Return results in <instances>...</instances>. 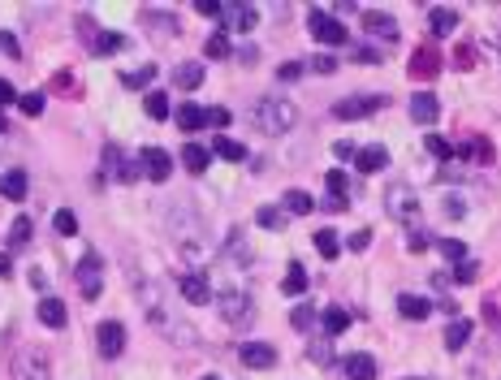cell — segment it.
<instances>
[{
    "instance_id": "46",
    "label": "cell",
    "mask_w": 501,
    "mask_h": 380,
    "mask_svg": "<svg viewBox=\"0 0 501 380\" xmlns=\"http://www.w3.org/2000/svg\"><path fill=\"white\" fill-rule=\"evenodd\" d=\"M143 22H147V26H156V31H164V35H173V31H178V22H169V13H160V9L143 13Z\"/></svg>"
},
{
    "instance_id": "51",
    "label": "cell",
    "mask_w": 501,
    "mask_h": 380,
    "mask_svg": "<svg viewBox=\"0 0 501 380\" xmlns=\"http://www.w3.org/2000/svg\"><path fill=\"white\" fill-rule=\"evenodd\" d=\"M406 246H411V251H428V246H432V238H428V234H419V229H411V242H406Z\"/></svg>"
},
{
    "instance_id": "55",
    "label": "cell",
    "mask_w": 501,
    "mask_h": 380,
    "mask_svg": "<svg viewBox=\"0 0 501 380\" xmlns=\"http://www.w3.org/2000/svg\"><path fill=\"white\" fill-rule=\"evenodd\" d=\"M199 13H220V0H195Z\"/></svg>"
},
{
    "instance_id": "17",
    "label": "cell",
    "mask_w": 501,
    "mask_h": 380,
    "mask_svg": "<svg viewBox=\"0 0 501 380\" xmlns=\"http://www.w3.org/2000/svg\"><path fill=\"white\" fill-rule=\"evenodd\" d=\"M242 363L264 371V367H272V363H276V350H272L268 342H247V346H242Z\"/></svg>"
},
{
    "instance_id": "10",
    "label": "cell",
    "mask_w": 501,
    "mask_h": 380,
    "mask_svg": "<svg viewBox=\"0 0 501 380\" xmlns=\"http://www.w3.org/2000/svg\"><path fill=\"white\" fill-rule=\"evenodd\" d=\"M14 380H52V367L39 350H22L14 363Z\"/></svg>"
},
{
    "instance_id": "16",
    "label": "cell",
    "mask_w": 501,
    "mask_h": 380,
    "mask_svg": "<svg viewBox=\"0 0 501 380\" xmlns=\"http://www.w3.org/2000/svg\"><path fill=\"white\" fill-rule=\"evenodd\" d=\"M363 26H367L376 39H384V43L398 39V22L389 18V13H380V9H367V13H363Z\"/></svg>"
},
{
    "instance_id": "35",
    "label": "cell",
    "mask_w": 501,
    "mask_h": 380,
    "mask_svg": "<svg viewBox=\"0 0 501 380\" xmlns=\"http://www.w3.org/2000/svg\"><path fill=\"white\" fill-rule=\"evenodd\" d=\"M31 234H35V229H31V216H18V221L9 225V251L26 246V242H31Z\"/></svg>"
},
{
    "instance_id": "54",
    "label": "cell",
    "mask_w": 501,
    "mask_h": 380,
    "mask_svg": "<svg viewBox=\"0 0 501 380\" xmlns=\"http://www.w3.org/2000/svg\"><path fill=\"white\" fill-rule=\"evenodd\" d=\"M454 277H458V281H471V277H475V264H454Z\"/></svg>"
},
{
    "instance_id": "41",
    "label": "cell",
    "mask_w": 501,
    "mask_h": 380,
    "mask_svg": "<svg viewBox=\"0 0 501 380\" xmlns=\"http://www.w3.org/2000/svg\"><path fill=\"white\" fill-rule=\"evenodd\" d=\"M436 246H441V255H445V259H454V264H458V259H467V242H463V238H441Z\"/></svg>"
},
{
    "instance_id": "25",
    "label": "cell",
    "mask_w": 501,
    "mask_h": 380,
    "mask_svg": "<svg viewBox=\"0 0 501 380\" xmlns=\"http://www.w3.org/2000/svg\"><path fill=\"white\" fill-rule=\"evenodd\" d=\"M320 324H324V337H338V333L350 329V311H346V307H328V311L320 315Z\"/></svg>"
},
{
    "instance_id": "56",
    "label": "cell",
    "mask_w": 501,
    "mask_h": 380,
    "mask_svg": "<svg viewBox=\"0 0 501 380\" xmlns=\"http://www.w3.org/2000/svg\"><path fill=\"white\" fill-rule=\"evenodd\" d=\"M57 87H61V95H74V78L70 74H57Z\"/></svg>"
},
{
    "instance_id": "52",
    "label": "cell",
    "mask_w": 501,
    "mask_h": 380,
    "mask_svg": "<svg viewBox=\"0 0 501 380\" xmlns=\"http://www.w3.org/2000/svg\"><path fill=\"white\" fill-rule=\"evenodd\" d=\"M367 242H372V234H367V229H359V234H350V242H346V246H350V251H363Z\"/></svg>"
},
{
    "instance_id": "45",
    "label": "cell",
    "mask_w": 501,
    "mask_h": 380,
    "mask_svg": "<svg viewBox=\"0 0 501 380\" xmlns=\"http://www.w3.org/2000/svg\"><path fill=\"white\" fill-rule=\"evenodd\" d=\"M203 117H208V126H212V130H225V126H230V108L212 104V108H203Z\"/></svg>"
},
{
    "instance_id": "15",
    "label": "cell",
    "mask_w": 501,
    "mask_h": 380,
    "mask_svg": "<svg viewBox=\"0 0 501 380\" xmlns=\"http://www.w3.org/2000/svg\"><path fill=\"white\" fill-rule=\"evenodd\" d=\"M39 320L48 324V329H65V324H70V311H65V303H61L57 294H43V298H39Z\"/></svg>"
},
{
    "instance_id": "30",
    "label": "cell",
    "mask_w": 501,
    "mask_h": 380,
    "mask_svg": "<svg viewBox=\"0 0 501 380\" xmlns=\"http://www.w3.org/2000/svg\"><path fill=\"white\" fill-rule=\"evenodd\" d=\"M286 212H294V216H311V212H316V199H311L307 190H286Z\"/></svg>"
},
{
    "instance_id": "43",
    "label": "cell",
    "mask_w": 501,
    "mask_h": 380,
    "mask_svg": "<svg viewBox=\"0 0 501 380\" xmlns=\"http://www.w3.org/2000/svg\"><path fill=\"white\" fill-rule=\"evenodd\" d=\"M18 108L26 117H39L43 113V91H31V95H18Z\"/></svg>"
},
{
    "instance_id": "26",
    "label": "cell",
    "mask_w": 501,
    "mask_h": 380,
    "mask_svg": "<svg viewBox=\"0 0 501 380\" xmlns=\"http://www.w3.org/2000/svg\"><path fill=\"white\" fill-rule=\"evenodd\" d=\"M428 26H432V35H454L458 13H454V9H445V5H436V9L428 13Z\"/></svg>"
},
{
    "instance_id": "5",
    "label": "cell",
    "mask_w": 501,
    "mask_h": 380,
    "mask_svg": "<svg viewBox=\"0 0 501 380\" xmlns=\"http://www.w3.org/2000/svg\"><path fill=\"white\" fill-rule=\"evenodd\" d=\"M74 277H78V290H82V298H87V303H95V298L104 294V264H99V255H95V251H87V255L78 259Z\"/></svg>"
},
{
    "instance_id": "33",
    "label": "cell",
    "mask_w": 501,
    "mask_h": 380,
    "mask_svg": "<svg viewBox=\"0 0 501 380\" xmlns=\"http://www.w3.org/2000/svg\"><path fill=\"white\" fill-rule=\"evenodd\" d=\"M255 221H259L264 229H272V234H276V229H286V207H272V203H268V207H259V212H255Z\"/></svg>"
},
{
    "instance_id": "40",
    "label": "cell",
    "mask_w": 501,
    "mask_h": 380,
    "mask_svg": "<svg viewBox=\"0 0 501 380\" xmlns=\"http://www.w3.org/2000/svg\"><path fill=\"white\" fill-rule=\"evenodd\" d=\"M424 147H428L436 160H454V143H450V139H441V134H428V139H424Z\"/></svg>"
},
{
    "instance_id": "48",
    "label": "cell",
    "mask_w": 501,
    "mask_h": 380,
    "mask_svg": "<svg viewBox=\"0 0 501 380\" xmlns=\"http://www.w3.org/2000/svg\"><path fill=\"white\" fill-rule=\"evenodd\" d=\"M307 354H311V363H316V367H328V359H333V350H328V342H316V346H311Z\"/></svg>"
},
{
    "instance_id": "49",
    "label": "cell",
    "mask_w": 501,
    "mask_h": 380,
    "mask_svg": "<svg viewBox=\"0 0 501 380\" xmlns=\"http://www.w3.org/2000/svg\"><path fill=\"white\" fill-rule=\"evenodd\" d=\"M298 74H303V65H298V61H286L281 70H276V78H281V82H294Z\"/></svg>"
},
{
    "instance_id": "27",
    "label": "cell",
    "mask_w": 501,
    "mask_h": 380,
    "mask_svg": "<svg viewBox=\"0 0 501 380\" xmlns=\"http://www.w3.org/2000/svg\"><path fill=\"white\" fill-rule=\"evenodd\" d=\"M212 156H220V160H230V165H238V160H247V147L234 143V139H216V143H212Z\"/></svg>"
},
{
    "instance_id": "57",
    "label": "cell",
    "mask_w": 501,
    "mask_h": 380,
    "mask_svg": "<svg viewBox=\"0 0 501 380\" xmlns=\"http://www.w3.org/2000/svg\"><path fill=\"white\" fill-rule=\"evenodd\" d=\"M238 61H242V65H255V61H259V52H255V48H242V52H238Z\"/></svg>"
},
{
    "instance_id": "20",
    "label": "cell",
    "mask_w": 501,
    "mask_h": 380,
    "mask_svg": "<svg viewBox=\"0 0 501 380\" xmlns=\"http://www.w3.org/2000/svg\"><path fill=\"white\" fill-rule=\"evenodd\" d=\"M384 165H389V151H384V147H376V143H372V147H363V151L355 156V169H359V173H380Z\"/></svg>"
},
{
    "instance_id": "8",
    "label": "cell",
    "mask_w": 501,
    "mask_h": 380,
    "mask_svg": "<svg viewBox=\"0 0 501 380\" xmlns=\"http://www.w3.org/2000/svg\"><path fill=\"white\" fill-rule=\"evenodd\" d=\"M216 18L225 22V31H251V26L259 22L255 5H242V0H220V13H216Z\"/></svg>"
},
{
    "instance_id": "58",
    "label": "cell",
    "mask_w": 501,
    "mask_h": 380,
    "mask_svg": "<svg viewBox=\"0 0 501 380\" xmlns=\"http://www.w3.org/2000/svg\"><path fill=\"white\" fill-rule=\"evenodd\" d=\"M14 273V259H9V251H0V277H9Z\"/></svg>"
},
{
    "instance_id": "3",
    "label": "cell",
    "mask_w": 501,
    "mask_h": 380,
    "mask_svg": "<svg viewBox=\"0 0 501 380\" xmlns=\"http://www.w3.org/2000/svg\"><path fill=\"white\" fill-rule=\"evenodd\" d=\"M384 207H389V216H394L398 225H419L424 221V203H419V195L411 190V186H389V195H384Z\"/></svg>"
},
{
    "instance_id": "42",
    "label": "cell",
    "mask_w": 501,
    "mask_h": 380,
    "mask_svg": "<svg viewBox=\"0 0 501 380\" xmlns=\"http://www.w3.org/2000/svg\"><path fill=\"white\" fill-rule=\"evenodd\" d=\"M52 225H57V234H65V238H70V234H78V216H74L70 207H61L57 216H52Z\"/></svg>"
},
{
    "instance_id": "11",
    "label": "cell",
    "mask_w": 501,
    "mask_h": 380,
    "mask_svg": "<svg viewBox=\"0 0 501 380\" xmlns=\"http://www.w3.org/2000/svg\"><path fill=\"white\" fill-rule=\"evenodd\" d=\"M139 165H143V173H147L151 182H169V173H173V156L164 151V147H147V151L139 156Z\"/></svg>"
},
{
    "instance_id": "38",
    "label": "cell",
    "mask_w": 501,
    "mask_h": 380,
    "mask_svg": "<svg viewBox=\"0 0 501 380\" xmlns=\"http://www.w3.org/2000/svg\"><path fill=\"white\" fill-rule=\"evenodd\" d=\"M286 294H307V273H303V264H290V268H286Z\"/></svg>"
},
{
    "instance_id": "39",
    "label": "cell",
    "mask_w": 501,
    "mask_h": 380,
    "mask_svg": "<svg viewBox=\"0 0 501 380\" xmlns=\"http://www.w3.org/2000/svg\"><path fill=\"white\" fill-rule=\"evenodd\" d=\"M151 78H156V65H151V61H147L143 70H126V74H122L126 87H151Z\"/></svg>"
},
{
    "instance_id": "63",
    "label": "cell",
    "mask_w": 501,
    "mask_h": 380,
    "mask_svg": "<svg viewBox=\"0 0 501 380\" xmlns=\"http://www.w3.org/2000/svg\"><path fill=\"white\" fill-rule=\"evenodd\" d=\"M203 380H216V376H203Z\"/></svg>"
},
{
    "instance_id": "62",
    "label": "cell",
    "mask_w": 501,
    "mask_h": 380,
    "mask_svg": "<svg viewBox=\"0 0 501 380\" xmlns=\"http://www.w3.org/2000/svg\"><path fill=\"white\" fill-rule=\"evenodd\" d=\"M0 130H5V117H0Z\"/></svg>"
},
{
    "instance_id": "18",
    "label": "cell",
    "mask_w": 501,
    "mask_h": 380,
    "mask_svg": "<svg viewBox=\"0 0 501 380\" xmlns=\"http://www.w3.org/2000/svg\"><path fill=\"white\" fill-rule=\"evenodd\" d=\"M342 363H346V367H342L346 380H376V359H372V354H346Z\"/></svg>"
},
{
    "instance_id": "1",
    "label": "cell",
    "mask_w": 501,
    "mask_h": 380,
    "mask_svg": "<svg viewBox=\"0 0 501 380\" xmlns=\"http://www.w3.org/2000/svg\"><path fill=\"white\" fill-rule=\"evenodd\" d=\"M139 307H143V315H147V329H156L169 346H195V342H199L195 324L182 320L178 294H169L160 281H143V286H139Z\"/></svg>"
},
{
    "instance_id": "60",
    "label": "cell",
    "mask_w": 501,
    "mask_h": 380,
    "mask_svg": "<svg viewBox=\"0 0 501 380\" xmlns=\"http://www.w3.org/2000/svg\"><path fill=\"white\" fill-rule=\"evenodd\" d=\"M311 70H320V74H328V70H333V57H316V61H311Z\"/></svg>"
},
{
    "instance_id": "44",
    "label": "cell",
    "mask_w": 501,
    "mask_h": 380,
    "mask_svg": "<svg viewBox=\"0 0 501 380\" xmlns=\"http://www.w3.org/2000/svg\"><path fill=\"white\" fill-rule=\"evenodd\" d=\"M324 186H328V190H333V199H346V186H350V178H346V173H342V169H333V173H328V178H324Z\"/></svg>"
},
{
    "instance_id": "36",
    "label": "cell",
    "mask_w": 501,
    "mask_h": 380,
    "mask_svg": "<svg viewBox=\"0 0 501 380\" xmlns=\"http://www.w3.org/2000/svg\"><path fill=\"white\" fill-rule=\"evenodd\" d=\"M290 324H294V329H311V324H320V311H316L311 303H298V307L290 311Z\"/></svg>"
},
{
    "instance_id": "4",
    "label": "cell",
    "mask_w": 501,
    "mask_h": 380,
    "mask_svg": "<svg viewBox=\"0 0 501 380\" xmlns=\"http://www.w3.org/2000/svg\"><path fill=\"white\" fill-rule=\"evenodd\" d=\"M384 104H389V95H346V99L333 104V117L338 121H363V117L380 113Z\"/></svg>"
},
{
    "instance_id": "21",
    "label": "cell",
    "mask_w": 501,
    "mask_h": 380,
    "mask_svg": "<svg viewBox=\"0 0 501 380\" xmlns=\"http://www.w3.org/2000/svg\"><path fill=\"white\" fill-rule=\"evenodd\" d=\"M398 311L406 320H428L432 315V298H424V294H398Z\"/></svg>"
},
{
    "instance_id": "50",
    "label": "cell",
    "mask_w": 501,
    "mask_h": 380,
    "mask_svg": "<svg viewBox=\"0 0 501 380\" xmlns=\"http://www.w3.org/2000/svg\"><path fill=\"white\" fill-rule=\"evenodd\" d=\"M0 52H9V57H22V52H18V39H14L9 31H0Z\"/></svg>"
},
{
    "instance_id": "14",
    "label": "cell",
    "mask_w": 501,
    "mask_h": 380,
    "mask_svg": "<svg viewBox=\"0 0 501 380\" xmlns=\"http://www.w3.org/2000/svg\"><path fill=\"white\" fill-rule=\"evenodd\" d=\"M436 113H441V104H436V95H432V91H415V95H411V121L432 126V121H436Z\"/></svg>"
},
{
    "instance_id": "61",
    "label": "cell",
    "mask_w": 501,
    "mask_h": 380,
    "mask_svg": "<svg viewBox=\"0 0 501 380\" xmlns=\"http://www.w3.org/2000/svg\"><path fill=\"white\" fill-rule=\"evenodd\" d=\"M445 212H450V216H463L467 207H463V199H450V203H445Z\"/></svg>"
},
{
    "instance_id": "7",
    "label": "cell",
    "mask_w": 501,
    "mask_h": 380,
    "mask_svg": "<svg viewBox=\"0 0 501 380\" xmlns=\"http://www.w3.org/2000/svg\"><path fill=\"white\" fill-rule=\"evenodd\" d=\"M216 307H220V315H225L230 324L251 320V294H247L242 286H225V290L216 294Z\"/></svg>"
},
{
    "instance_id": "34",
    "label": "cell",
    "mask_w": 501,
    "mask_h": 380,
    "mask_svg": "<svg viewBox=\"0 0 501 380\" xmlns=\"http://www.w3.org/2000/svg\"><path fill=\"white\" fill-rule=\"evenodd\" d=\"M316 251L324 255V259H338V251H342V242H338V234H333V229H316Z\"/></svg>"
},
{
    "instance_id": "37",
    "label": "cell",
    "mask_w": 501,
    "mask_h": 380,
    "mask_svg": "<svg viewBox=\"0 0 501 380\" xmlns=\"http://www.w3.org/2000/svg\"><path fill=\"white\" fill-rule=\"evenodd\" d=\"M147 117H151V121H164V117H169V95H164V91H151V95H147Z\"/></svg>"
},
{
    "instance_id": "12",
    "label": "cell",
    "mask_w": 501,
    "mask_h": 380,
    "mask_svg": "<svg viewBox=\"0 0 501 380\" xmlns=\"http://www.w3.org/2000/svg\"><path fill=\"white\" fill-rule=\"evenodd\" d=\"M178 294H182V303L203 307V303L212 298V286H208V277H203V273H182V277H178Z\"/></svg>"
},
{
    "instance_id": "22",
    "label": "cell",
    "mask_w": 501,
    "mask_h": 380,
    "mask_svg": "<svg viewBox=\"0 0 501 380\" xmlns=\"http://www.w3.org/2000/svg\"><path fill=\"white\" fill-rule=\"evenodd\" d=\"M0 199H14V203L26 199V173H22V169L0 173Z\"/></svg>"
},
{
    "instance_id": "23",
    "label": "cell",
    "mask_w": 501,
    "mask_h": 380,
    "mask_svg": "<svg viewBox=\"0 0 501 380\" xmlns=\"http://www.w3.org/2000/svg\"><path fill=\"white\" fill-rule=\"evenodd\" d=\"M173 87H182V91L203 87V65H199V61H182V65L173 70Z\"/></svg>"
},
{
    "instance_id": "59",
    "label": "cell",
    "mask_w": 501,
    "mask_h": 380,
    "mask_svg": "<svg viewBox=\"0 0 501 380\" xmlns=\"http://www.w3.org/2000/svg\"><path fill=\"white\" fill-rule=\"evenodd\" d=\"M333 151H338V156H342V160H355V156H359V151H355V147H350V143H338V147H333Z\"/></svg>"
},
{
    "instance_id": "31",
    "label": "cell",
    "mask_w": 501,
    "mask_h": 380,
    "mask_svg": "<svg viewBox=\"0 0 501 380\" xmlns=\"http://www.w3.org/2000/svg\"><path fill=\"white\" fill-rule=\"evenodd\" d=\"M122 48H126V35H117V31L95 35V57H113V52H122Z\"/></svg>"
},
{
    "instance_id": "19",
    "label": "cell",
    "mask_w": 501,
    "mask_h": 380,
    "mask_svg": "<svg viewBox=\"0 0 501 380\" xmlns=\"http://www.w3.org/2000/svg\"><path fill=\"white\" fill-rule=\"evenodd\" d=\"M436 70H441L436 48H419L415 57H411V78H436Z\"/></svg>"
},
{
    "instance_id": "32",
    "label": "cell",
    "mask_w": 501,
    "mask_h": 380,
    "mask_svg": "<svg viewBox=\"0 0 501 380\" xmlns=\"http://www.w3.org/2000/svg\"><path fill=\"white\" fill-rule=\"evenodd\" d=\"M203 57H208V61H225V57H230V39H225V31L208 35V43H203Z\"/></svg>"
},
{
    "instance_id": "28",
    "label": "cell",
    "mask_w": 501,
    "mask_h": 380,
    "mask_svg": "<svg viewBox=\"0 0 501 380\" xmlns=\"http://www.w3.org/2000/svg\"><path fill=\"white\" fill-rule=\"evenodd\" d=\"M173 117H178V126H182V130H199V126H208V117H203V108H199V104H182Z\"/></svg>"
},
{
    "instance_id": "47",
    "label": "cell",
    "mask_w": 501,
    "mask_h": 380,
    "mask_svg": "<svg viewBox=\"0 0 501 380\" xmlns=\"http://www.w3.org/2000/svg\"><path fill=\"white\" fill-rule=\"evenodd\" d=\"M355 61H363V65H380L384 57H380V52H376L372 43H363V48H355Z\"/></svg>"
},
{
    "instance_id": "29",
    "label": "cell",
    "mask_w": 501,
    "mask_h": 380,
    "mask_svg": "<svg viewBox=\"0 0 501 380\" xmlns=\"http://www.w3.org/2000/svg\"><path fill=\"white\" fill-rule=\"evenodd\" d=\"M208 156H212L208 147H199V143H190V147H182V165H186L190 173H203V169H208Z\"/></svg>"
},
{
    "instance_id": "9",
    "label": "cell",
    "mask_w": 501,
    "mask_h": 380,
    "mask_svg": "<svg viewBox=\"0 0 501 380\" xmlns=\"http://www.w3.org/2000/svg\"><path fill=\"white\" fill-rule=\"evenodd\" d=\"M95 346H99L104 359H117V354L126 350V329H122L117 320H104L99 329H95Z\"/></svg>"
},
{
    "instance_id": "24",
    "label": "cell",
    "mask_w": 501,
    "mask_h": 380,
    "mask_svg": "<svg viewBox=\"0 0 501 380\" xmlns=\"http://www.w3.org/2000/svg\"><path fill=\"white\" fill-rule=\"evenodd\" d=\"M471 329H475V324L471 320H450V329H445V350H463L467 342H471Z\"/></svg>"
},
{
    "instance_id": "6",
    "label": "cell",
    "mask_w": 501,
    "mask_h": 380,
    "mask_svg": "<svg viewBox=\"0 0 501 380\" xmlns=\"http://www.w3.org/2000/svg\"><path fill=\"white\" fill-rule=\"evenodd\" d=\"M307 31H311V39H320V43H328V48H342V43H350V31H346L338 18L320 13V9L307 18Z\"/></svg>"
},
{
    "instance_id": "13",
    "label": "cell",
    "mask_w": 501,
    "mask_h": 380,
    "mask_svg": "<svg viewBox=\"0 0 501 380\" xmlns=\"http://www.w3.org/2000/svg\"><path fill=\"white\" fill-rule=\"evenodd\" d=\"M104 165H108V173H113L117 182H134L143 173V165H130V160L122 156V147H113V143L104 147Z\"/></svg>"
},
{
    "instance_id": "53",
    "label": "cell",
    "mask_w": 501,
    "mask_h": 380,
    "mask_svg": "<svg viewBox=\"0 0 501 380\" xmlns=\"http://www.w3.org/2000/svg\"><path fill=\"white\" fill-rule=\"evenodd\" d=\"M0 104H18V91H14V82H5V78H0Z\"/></svg>"
},
{
    "instance_id": "2",
    "label": "cell",
    "mask_w": 501,
    "mask_h": 380,
    "mask_svg": "<svg viewBox=\"0 0 501 380\" xmlns=\"http://www.w3.org/2000/svg\"><path fill=\"white\" fill-rule=\"evenodd\" d=\"M251 126L259 134H268V139H281V134H290L298 126V108L286 95H264V99L251 104Z\"/></svg>"
}]
</instances>
